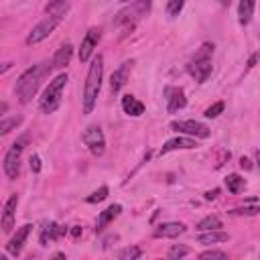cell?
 <instances>
[{"mask_svg": "<svg viewBox=\"0 0 260 260\" xmlns=\"http://www.w3.org/2000/svg\"><path fill=\"white\" fill-rule=\"evenodd\" d=\"M29 163H31V171L33 173H39L41 171V157H39V154H31Z\"/></svg>", "mask_w": 260, "mask_h": 260, "instance_id": "cell-32", "label": "cell"}, {"mask_svg": "<svg viewBox=\"0 0 260 260\" xmlns=\"http://www.w3.org/2000/svg\"><path fill=\"white\" fill-rule=\"evenodd\" d=\"M197 143L193 136H177V138H171V141H167L161 149V157L163 154H169L173 150H189V149H195Z\"/></svg>", "mask_w": 260, "mask_h": 260, "instance_id": "cell-12", "label": "cell"}, {"mask_svg": "<svg viewBox=\"0 0 260 260\" xmlns=\"http://www.w3.org/2000/svg\"><path fill=\"white\" fill-rule=\"evenodd\" d=\"M218 195H220V189H212V191L205 193V199H207V201H214Z\"/></svg>", "mask_w": 260, "mask_h": 260, "instance_id": "cell-33", "label": "cell"}, {"mask_svg": "<svg viewBox=\"0 0 260 260\" xmlns=\"http://www.w3.org/2000/svg\"><path fill=\"white\" fill-rule=\"evenodd\" d=\"M223 108H226V104H223V102H216L214 106H210V108L203 112V116H205V118H218V116L223 112Z\"/></svg>", "mask_w": 260, "mask_h": 260, "instance_id": "cell-28", "label": "cell"}, {"mask_svg": "<svg viewBox=\"0 0 260 260\" xmlns=\"http://www.w3.org/2000/svg\"><path fill=\"white\" fill-rule=\"evenodd\" d=\"M74 57V45L72 43H65L57 49V53L53 55V61H51V67H55V69H63L69 65V61H72Z\"/></svg>", "mask_w": 260, "mask_h": 260, "instance_id": "cell-16", "label": "cell"}, {"mask_svg": "<svg viewBox=\"0 0 260 260\" xmlns=\"http://www.w3.org/2000/svg\"><path fill=\"white\" fill-rule=\"evenodd\" d=\"M67 85V74H59L53 81H49V85L45 88L41 100H39V108L45 114H53L59 110L61 102H63V90Z\"/></svg>", "mask_w": 260, "mask_h": 260, "instance_id": "cell-4", "label": "cell"}, {"mask_svg": "<svg viewBox=\"0 0 260 260\" xmlns=\"http://www.w3.org/2000/svg\"><path fill=\"white\" fill-rule=\"evenodd\" d=\"M256 163H258V167H260V150L256 152Z\"/></svg>", "mask_w": 260, "mask_h": 260, "instance_id": "cell-38", "label": "cell"}, {"mask_svg": "<svg viewBox=\"0 0 260 260\" xmlns=\"http://www.w3.org/2000/svg\"><path fill=\"white\" fill-rule=\"evenodd\" d=\"M67 230L65 228H59L55 222H51V223H47V226L43 228V232H41V244L43 246H47V242L49 240H57L61 234H65Z\"/></svg>", "mask_w": 260, "mask_h": 260, "instance_id": "cell-21", "label": "cell"}, {"mask_svg": "<svg viewBox=\"0 0 260 260\" xmlns=\"http://www.w3.org/2000/svg\"><path fill=\"white\" fill-rule=\"evenodd\" d=\"M185 230H187L185 223H181V222H165V223H161V226H157V230L152 232V236L154 238H177Z\"/></svg>", "mask_w": 260, "mask_h": 260, "instance_id": "cell-15", "label": "cell"}, {"mask_svg": "<svg viewBox=\"0 0 260 260\" xmlns=\"http://www.w3.org/2000/svg\"><path fill=\"white\" fill-rule=\"evenodd\" d=\"M16 205H19V195H10L4 203V210H2V232L10 234L14 228V216H16Z\"/></svg>", "mask_w": 260, "mask_h": 260, "instance_id": "cell-10", "label": "cell"}, {"mask_svg": "<svg viewBox=\"0 0 260 260\" xmlns=\"http://www.w3.org/2000/svg\"><path fill=\"white\" fill-rule=\"evenodd\" d=\"M244 185H246V181L242 179L240 175H236V173H232V175L226 177V187H228V191L234 193V195H238L242 189H244Z\"/></svg>", "mask_w": 260, "mask_h": 260, "instance_id": "cell-22", "label": "cell"}, {"mask_svg": "<svg viewBox=\"0 0 260 260\" xmlns=\"http://www.w3.org/2000/svg\"><path fill=\"white\" fill-rule=\"evenodd\" d=\"M187 106V98L181 88H169L167 90V110L169 114H175Z\"/></svg>", "mask_w": 260, "mask_h": 260, "instance_id": "cell-13", "label": "cell"}, {"mask_svg": "<svg viewBox=\"0 0 260 260\" xmlns=\"http://www.w3.org/2000/svg\"><path fill=\"white\" fill-rule=\"evenodd\" d=\"M222 228V220L218 216H205L199 223H197V230L199 232H207V230H220Z\"/></svg>", "mask_w": 260, "mask_h": 260, "instance_id": "cell-23", "label": "cell"}, {"mask_svg": "<svg viewBox=\"0 0 260 260\" xmlns=\"http://www.w3.org/2000/svg\"><path fill=\"white\" fill-rule=\"evenodd\" d=\"M120 214H122V205L120 203H114V205H110V207H106L102 214H100V218H98V226H96V232H102L104 228L108 226L110 222H114Z\"/></svg>", "mask_w": 260, "mask_h": 260, "instance_id": "cell-18", "label": "cell"}, {"mask_svg": "<svg viewBox=\"0 0 260 260\" xmlns=\"http://www.w3.org/2000/svg\"><path fill=\"white\" fill-rule=\"evenodd\" d=\"M230 214H234V216H256V214H260V205H248V207H236V210H232Z\"/></svg>", "mask_w": 260, "mask_h": 260, "instance_id": "cell-27", "label": "cell"}, {"mask_svg": "<svg viewBox=\"0 0 260 260\" xmlns=\"http://www.w3.org/2000/svg\"><path fill=\"white\" fill-rule=\"evenodd\" d=\"M254 8H256V0H240V4H238V21H240L242 27L250 25Z\"/></svg>", "mask_w": 260, "mask_h": 260, "instance_id": "cell-19", "label": "cell"}, {"mask_svg": "<svg viewBox=\"0 0 260 260\" xmlns=\"http://www.w3.org/2000/svg\"><path fill=\"white\" fill-rule=\"evenodd\" d=\"M81 232H83V230H81L79 226H74V230H72V236H74V238H79V236H81Z\"/></svg>", "mask_w": 260, "mask_h": 260, "instance_id": "cell-35", "label": "cell"}, {"mask_svg": "<svg viewBox=\"0 0 260 260\" xmlns=\"http://www.w3.org/2000/svg\"><path fill=\"white\" fill-rule=\"evenodd\" d=\"M130 67H132V61H124V63L120 65L116 72L112 74V77H110V88H112L114 94H118V92L126 85L128 75H130Z\"/></svg>", "mask_w": 260, "mask_h": 260, "instance_id": "cell-14", "label": "cell"}, {"mask_svg": "<svg viewBox=\"0 0 260 260\" xmlns=\"http://www.w3.org/2000/svg\"><path fill=\"white\" fill-rule=\"evenodd\" d=\"M171 130L183 132V134L193 136V138H207V136L212 134V130L207 128L205 124L197 122V120H173V122H171Z\"/></svg>", "mask_w": 260, "mask_h": 260, "instance_id": "cell-8", "label": "cell"}, {"mask_svg": "<svg viewBox=\"0 0 260 260\" xmlns=\"http://www.w3.org/2000/svg\"><path fill=\"white\" fill-rule=\"evenodd\" d=\"M27 145V138H19L4 154V173L8 179H16L19 177V171H21V157H23V150Z\"/></svg>", "mask_w": 260, "mask_h": 260, "instance_id": "cell-6", "label": "cell"}, {"mask_svg": "<svg viewBox=\"0 0 260 260\" xmlns=\"http://www.w3.org/2000/svg\"><path fill=\"white\" fill-rule=\"evenodd\" d=\"M81 143L90 149L94 157H102L104 150H106V136H104V132L98 124H90L81 132Z\"/></svg>", "mask_w": 260, "mask_h": 260, "instance_id": "cell-7", "label": "cell"}, {"mask_svg": "<svg viewBox=\"0 0 260 260\" xmlns=\"http://www.w3.org/2000/svg\"><path fill=\"white\" fill-rule=\"evenodd\" d=\"M183 6H185V0H169L167 2V16L169 19H175V16L181 14Z\"/></svg>", "mask_w": 260, "mask_h": 260, "instance_id": "cell-25", "label": "cell"}, {"mask_svg": "<svg viewBox=\"0 0 260 260\" xmlns=\"http://www.w3.org/2000/svg\"><path fill=\"white\" fill-rule=\"evenodd\" d=\"M120 2H134V0H120Z\"/></svg>", "mask_w": 260, "mask_h": 260, "instance_id": "cell-39", "label": "cell"}, {"mask_svg": "<svg viewBox=\"0 0 260 260\" xmlns=\"http://www.w3.org/2000/svg\"><path fill=\"white\" fill-rule=\"evenodd\" d=\"M31 230H33L31 223H25L23 228L16 230V234L10 238V242L6 244V252L12 254V256H19L23 246H25V242H27V238H29V234H31Z\"/></svg>", "mask_w": 260, "mask_h": 260, "instance_id": "cell-11", "label": "cell"}, {"mask_svg": "<svg viewBox=\"0 0 260 260\" xmlns=\"http://www.w3.org/2000/svg\"><path fill=\"white\" fill-rule=\"evenodd\" d=\"M61 21H63V16H61V14H49V16H45V19H43L39 25H35L33 31L29 33L27 45H37V43L45 41V39L49 37V35L59 27Z\"/></svg>", "mask_w": 260, "mask_h": 260, "instance_id": "cell-5", "label": "cell"}, {"mask_svg": "<svg viewBox=\"0 0 260 260\" xmlns=\"http://www.w3.org/2000/svg\"><path fill=\"white\" fill-rule=\"evenodd\" d=\"M228 240H230V234L222 232V230H207L205 234L201 232L197 236L199 244H220V242H228Z\"/></svg>", "mask_w": 260, "mask_h": 260, "instance_id": "cell-20", "label": "cell"}, {"mask_svg": "<svg viewBox=\"0 0 260 260\" xmlns=\"http://www.w3.org/2000/svg\"><path fill=\"white\" fill-rule=\"evenodd\" d=\"M212 55H214V45L212 43H203L199 47V51L195 53V57L189 61L187 72L191 74V77H195L197 83H205L210 79L214 65H212Z\"/></svg>", "mask_w": 260, "mask_h": 260, "instance_id": "cell-3", "label": "cell"}, {"mask_svg": "<svg viewBox=\"0 0 260 260\" xmlns=\"http://www.w3.org/2000/svg\"><path fill=\"white\" fill-rule=\"evenodd\" d=\"M232 2V0H220V4H223V6H228Z\"/></svg>", "mask_w": 260, "mask_h": 260, "instance_id": "cell-37", "label": "cell"}, {"mask_svg": "<svg viewBox=\"0 0 260 260\" xmlns=\"http://www.w3.org/2000/svg\"><path fill=\"white\" fill-rule=\"evenodd\" d=\"M256 59H258V55H252V57H250V61H248V69H250V67H254Z\"/></svg>", "mask_w": 260, "mask_h": 260, "instance_id": "cell-36", "label": "cell"}, {"mask_svg": "<svg viewBox=\"0 0 260 260\" xmlns=\"http://www.w3.org/2000/svg\"><path fill=\"white\" fill-rule=\"evenodd\" d=\"M199 258H201V260H210V258L226 260V258H228V254H226V252H222V250H205V252H201V254H199Z\"/></svg>", "mask_w": 260, "mask_h": 260, "instance_id": "cell-31", "label": "cell"}, {"mask_svg": "<svg viewBox=\"0 0 260 260\" xmlns=\"http://www.w3.org/2000/svg\"><path fill=\"white\" fill-rule=\"evenodd\" d=\"M100 39H102V31L96 29V27L85 33V37L81 41V47H79V61L81 63H88L92 59V53H94V49L98 47Z\"/></svg>", "mask_w": 260, "mask_h": 260, "instance_id": "cell-9", "label": "cell"}, {"mask_svg": "<svg viewBox=\"0 0 260 260\" xmlns=\"http://www.w3.org/2000/svg\"><path fill=\"white\" fill-rule=\"evenodd\" d=\"M102 77H104V57L98 55V57H94V61L90 65V72H88L85 85H83V98H81L83 114H92L94 112L98 96H100V90H102Z\"/></svg>", "mask_w": 260, "mask_h": 260, "instance_id": "cell-1", "label": "cell"}, {"mask_svg": "<svg viewBox=\"0 0 260 260\" xmlns=\"http://www.w3.org/2000/svg\"><path fill=\"white\" fill-rule=\"evenodd\" d=\"M23 122V118L21 116H14V118H4L2 120V122H0V134H2V136H6L12 128H16V126H19Z\"/></svg>", "mask_w": 260, "mask_h": 260, "instance_id": "cell-24", "label": "cell"}, {"mask_svg": "<svg viewBox=\"0 0 260 260\" xmlns=\"http://www.w3.org/2000/svg\"><path fill=\"white\" fill-rule=\"evenodd\" d=\"M187 254H189V248H185V246H171L169 252H167V256L171 260H179V258H183Z\"/></svg>", "mask_w": 260, "mask_h": 260, "instance_id": "cell-29", "label": "cell"}, {"mask_svg": "<svg viewBox=\"0 0 260 260\" xmlns=\"http://www.w3.org/2000/svg\"><path fill=\"white\" fill-rule=\"evenodd\" d=\"M240 165L244 167V169H252V165H250V161H248L246 157H242V159H240Z\"/></svg>", "mask_w": 260, "mask_h": 260, "instance_id": "cell-34", "label": "cell"}, {"mask_svg": "<svg viewBox=\"0 0 260 260\" xmlns=\"http://www.w3.org/2000/svg\"><path fill=\"white\" fill-rule=\"evenodd\" d=\"M118 256H120V260H136V258L143 256V250L138 248V246H128V248H124L122 252H120Z\"/></svg>", "mask_w": 260, "mask_h": 260, "instance_id": "cell-26", "label": "cell"}, {"mask_svg": "<svg viewBox=\"0 0 260 260\" xmlns=\"http://www.w3.org/2000/svg\"><path fill=\"white\" fill-rule=\"evenodd\" d=\"M122 110H124V114L138 118L145 114V104L141 100H136L132 94H126V96H122Z\"/></svg>", "mask_w": 260, "mask_h": 260, "instance_id": "cell-17", "label": "cell"}, {"mask_svg": "<svg viewBox=\"0 0 260 260\" xmlns=\"http://www.w3.org/2000/svg\"><path fill=\"white\" fill-rule=\"evenodd\" d=\"M106 197H108V187H100L98 191H94L85 201H88V203H100V201H104Z\"/></svg>", "mask_w": 260, "mask_h": 260, "instance_id": "cell-30", "label": "cell"}, {"mask_svg": "<svg viewBox=\"0 0 260 260\" xmlns=\"http://www.w3.org/2000/svg\"><path fill=\"white\" fill-rule=\"evenodd\" d=\"M45 72H47V67H45V63H41V65L29 67L27 72L19 77V81H16V85H14V92H16V96H19L21 104H29L33 100V96L37 94V90H39L41 75Z\"/></svg>", "mask_w": 260, "mask_h": 260, "instance_id": "cell-2", "label": "cell"}]
</instances>
